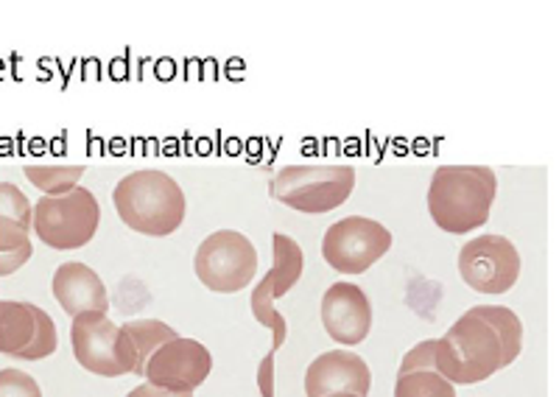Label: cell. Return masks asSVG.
<instances>
[{"label":"cell","mask_w":559,"mask_h":397,"mask_svg":"<svg viewBox=\"0 0 559 397\" xmlns=\"http://www.w3.org/2000/svg\"><path fill=\"white\" fill-rule=\"evenodd\" d=\"M523 350V322L507 305H476L433 347V370L451 384H481Z\"/></svg>","instance_id":"obj_1"},{"label":"cell","mask_w":559,"mask_h":397,"mask_svg":"<svg viewBox=\"0 0 559 397\" xmlns=\"http://www.w3.org/2000/svg\"><path fill=\"white\" fill-rule=\"evenodd\" d=\"M498 177L489 166H439L428 185V213L439 230L467 236L489 221Z\"/></svg>","instance_id":"obj_2"},{"label":"cell","mask_w":559,"mask_h":397,"mask_svg":"<svg viewBox=\"0 0 559 397\" xmlns=\"http://www.w3.org/2000/svg\"><path fill=\"white\" fill-rule=\"evenodd\" d=\"M112 205L129 230L148 238H166L185 221V193L166 171L127 173L112 191Z\"/></svg>","instance_id":"obj_3"},{"label":"cell","mask_w":559,"mask_h":397,"mask_svg":"<svg viewBox=\"0 0 559 397\" xmlns=\"http://www.w3.org/2000/svg\"><path fill=\"white\" fill-rule=\"evenodd\" d=\"M356 188L353 166H286L274 173L272 196L292 210L319 216L342 207Z\"/></svg>","instance_id":"obj_4"},{"label":"cell","mask_w":559,"mask_h":397,"mask_svg":"<svg viewBox=\"0 0 559 397\" xmlns=\"http://www.w3.org/2000/svg\"><path fill=\"white\" fill-rule=\"evenodd\" d=\"M70 345L79 364L102 378H121L134 372L138 352L121 325H115L107 311H84L73 316Z\"/></svg>","instance_id":"obj_5"},{"label":"cell","mask_w":559,"mask_h":397,"mask_svg":"<svg viewBox=\"0 0 559 397\" xmlns=\"http://www.w3.org/2000/svg\"><path fill=\"white\" fill-rule=\"evenodd\" d=\"M102 225V205L90 188H73L64 196H43L34 205V232L51 250H82Z\"/></svg>","instance_id":"obj_6"},{"label":"cell","mask_w":559,"mask_h":397,"mask_svg":"<svg viewBox=\"0 0 559 397\" xmlns=\"http://www.w3.org/2000/svg\"><path fill=\"white\" fill-rule=\"evenodd\" d=\"M193 272L216 294H238L254 280L258 250L243 232L218 230L199 244Z\"/></svg>","instance_id":"obj_7"},{"label":"cell","mask_w":559,"mask_h":397,"mask_svg":"<svg viewBox=\"0 0 559 397\" xmlns=\"http://www.w3.org/2000/svg\"><path fill=\"white\" fill-rule=\"evenodd\" d=\"M272 244L274 269L266 272V275L261 277V282L252 289L249 308H252L254 320L272 330V352H277L280 347H283V341H286L288 325L286 316L274 308V300L286 297L288 291L297 286L299 277H302V266H306V255H302V246H299L292 236H286V232H274Z\"/></svg>","instance_id":"obj_8"},{"label":"cell","mask_w":559,"mask_h":397,"mask_svg":"<svg viewBox=\"0 0 559 397\" xmlns=\"http://www.w3.org/2000/svg\"><path fill=\"white\" fill-rule=\"evenodd\" d=\"M392 250V232L376 218L347 216L328 227L322 257L342 275H364L372 263Z\"/></svg>","instance_id":"obj_9"},{"label":"cell","mask_w":559,"mask_h":397,"mask_svg":"<svg viewBox=\"0 0 559 397\" xmlns=\"http://www.w3.org/2000/svg\"><path fill=\"white\" fill-rule=\"evenodd\" d=\"M459 275L478 294H507L521 277V252L503 236H478L459 252Z\"/></svg>","instance_id":"obj_10"},{"label":"cell","mask_w":559,"mask_h":397,"mask_svg":"<svg viewBox=\"0 0 559 397\" xmlns=\"http://www.w3.org/2000/svg\"><path fill=\"white\" fill-rule=\"evenodd\" d=\"M57 322L34 302L0 300V356L43 361L57 352Z\"/></svg>","instance_id":"obj_11"},{"label":"cell","mask_w":559,"mask_h":397,"mask_svg":"<svg viewBox=\"0 0 559 397\" xmlns=\"http://www.w3.org/2000/svg\"><path fill=\"white\" fill-rule=\"evenodd\" d=\"M210 370H213V356L207 347L197 339L177 336L152 352L143 378L163 389L193 392L207 381Z\"/></svg>","instance_id":"obj_12"},{"label":"cell","mask_w":559,"mask_h":397,"mask_svg":"<svg viewBox=\"0 0 559 397\" xmlns=\"http://www.w3.org/2000/svg\"><path fill=\"white\" fill-rule=\"evenodd\" d=\"M322 325L338 345H361L372 330V302L361 286L333 282L322 297Z\"/></svg>","instance_id":"obj_13"},{"label":"cell","mask_w":559,"mask_h":397,"mask_svg":"<svg viewBox=\"0 0 559 397\" xmlns=\"http://www.w3.org/2000/svg\"><path fill=\"white\" fill-rule=\"evenodd\" d=\"M372 389V372L358 352L333 350L322 352L306 370V395L324 397L347 392V395L367 397Z\"/></svg>","instance_id":"obj_14"},{"label":"cell","mask_w":559,"mask_h":397,"mask_svg":"<svg viewBox=\"0 0 559 397\" xmlns=\"http://www.w3.org/2000/svg\"><path fill=\"white\" fill-rule=\"evenodd\" d=\"M51 289L57 302L68 316H79L84 311H107L109 294L102 277L82 261H68L53 272Z\"/></svg>","instance_id":"obj_15"},{"label":"cell","mask_w":559,"mask_h":397,"mask_svg":"<svg viewBox=\"0 0 559 397\" xmlns=\"http://www.w3.org/2000/svg\"><path fill=\"white\" fill-rule=\"evenodd\" d=\"M28 232L32 227L17 225L12 218H0V277L14 275L32 261L34 246Z\"/></svg>","instance_id":"obj_16"},{"label":"cell","mask_w":559,"mask_h":397,"mask_svg":"<svg viewBox=\"0 0 559 397\" xmlns=\"http://www.w3.org/2000/svg\"><path fill=\"white\" fill-rule=\"evenodd\" d=\"M121 327L129 334V339H132L134 345V352H138L134 375H143L146 361L152 359V352L157 350V347H163L166 341L177 339L179 336L171 325H166V322H159V320H132Z\"/></svg>","instance_id":"obj_17"},{"label":"cell","mask_w":559,"mask_h":397,"mask_svg":"<svg viewBox=\"0 0 559 397\" xmlns=\"http://www.w3.org/2000/svg\"><path fill=\"white\" fill-rule=\"evenodd\" d=\"M26 177L45 196H64L79 188L84 166H26Z\"/></svg>","instance_id":"obj_18"},{"label":"cell","mask_w":559,"mask_h":397,"mask_svg":"<svg viewBox=\"0 0 559 397\" xmlns=\"http://www.w3.org/2000/svg\"><path fill=\"white\" fill-rule=\"evenodd\" d=\"M394 397H456V389L437 370H414L397 375Z\"/></svg>","instance_id":"obj_19"},{"label":"cell","mask_w":559,"mask_h":397,"mask_svg":"<svg viewBox=\"0 0 559 397\" xmlns=\"http://www.w3.org/2000/svg\"><path fill=\"white\" fill-rule=\"evenodd\" d=\"M0 218H12L17 225L32 227L34 230V207L26 198V193L20 191L12 182H0Z\"/></svg>","instance_id":"obj_20"},{"label":"cell","mask_w":559,"mask_h":397,"mask_svg":"<svg viewBox=\"0 0 559 397\" xmlns=\"http://www.w3.org/2000/svg\"><path fill=\"white\" fill-rule=\"evenodd\" d=\"M0 397H43V389L28 372L7 366L0 370Z\"/></svg>","instance_id":"obj_21"},{"label":"cell","mask_w":559,"mask_h":397,"mask_svg":"<svg viewBox=\"0 0 559 397\" xmlns=\"http://www.w3.org/2000/svg\"><path fill=\"white\" fill-rule=\"evenodd\" d=\"M258 389L261 397H274V352L269 350V356H263L261 366H258Z\"/></svg>","instance_id":"obj_22"},{"label":"cell","mask_w":559,"mask_h":397,"mask_svg":"<svg viewBox=\"0 0 559 397\" xmlns=\"http://www.w3.org/2000/svg\"><path fill=\"white\" fill-rule=\"evenodd\" d=\"M127 397H193V392H174V389H163V386H154V384H143L138 389L129 392Z\"/></svg>","instance_id":"obj_23"},{"label":"cell","mask_w":559,"mask_h":397,"mask_svg":"<svg viewBox=\"0 0 559 397\" xmlns=\"http://www.w3.org/2000/svg\"><path fill=\"white\" fill-rule=\"evenodd\" d=\"M324 397H358V395H347V392H336V395H324Z\"/></svg>","instance_id":"obj_24"}]
</instances>
